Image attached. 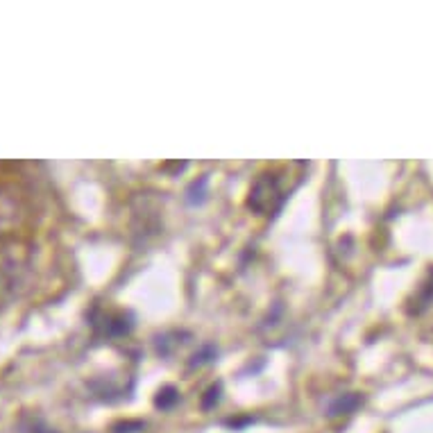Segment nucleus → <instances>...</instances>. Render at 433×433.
<instances>
[{
    "mask_svg": "<svg viewBox=\"0 0 433 433\" xmlns=\"http://www.w3.org/2000/svg\"><path fill=\"white\" fill-rule=\"evenodd\" d=\"M27 275H30L27 250L18 243H9L0 247V293L16 295L25 286Z\"/></svg>",
    "mask_w": 433,
    "mask_h": 433,
    "instance_id": "nucleus-1",
    "label": "nucleus"
},
{
    "mask_svg": "<svg viewBox=\"0 0 433 433\" xmlns=\"http://www.w3.org/2000/svg\"><path fill=\"white\" fill-rule=\"evenodd\" d=\"M279 195L277 177L275 175H261L257 184L250 190V207L257 211H268L273 209V200Z\"/></svg>",
    "mask_w": 433,
    "mask_h": 433,
    "instance_id": "nucleus-2",
    "label": "nucleus"
},
{
    "mask_svg": "<svg viewBox=\"0 0 433 433\" xmlns=\"http://www.w3.org/2000/svg\"><path fill=\"white\" fill-rule=\"evenodd\" d=\"M358 404H361V397L356 395V392H349V395H342L331 404L329 415H349V413L356 411Z\"/></svg>",
    "mask_w": 433,
    "mask_h": 433,
    "instance_id": "nucleus-3",
    "label": "nucleus"
},
{
    "mask_svg": "<svg viewBox=\"0 0 433 433\" xmlns=\"http://www.w3.org/2000/svg\"><path fill=\"white\" fill-rule=\"evenodd\" d=\"M177 401V390L173 388H166L164 392H159V397H157V406L161 408H168V406H173Z\"/></svg>",
    "mask_w": 433,
    "mask_h": 433,
    "instance_id": "nucleus-4",
    "label": "nucleus"
},
{
    "mask_svg": "<svg viewBox=\"0 0 433 433\" xmlns=\"http://www.w3.org/2000/svg\"><path fill=\"white\" fill-rule=\"evenodd\" d=\"M25 433H55V431L44 427L41 422H32V427H30V431H25Z\"/></svg>",
    "mask_w": 433,
    "mask_h": 433,
    "instance_id": "nucleus-5",
    "label": "nucleus"
}]
</instances>
